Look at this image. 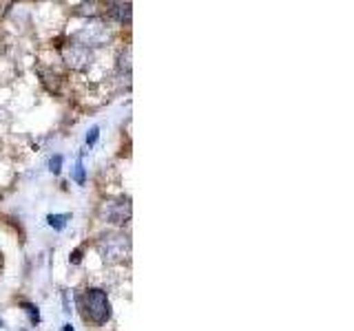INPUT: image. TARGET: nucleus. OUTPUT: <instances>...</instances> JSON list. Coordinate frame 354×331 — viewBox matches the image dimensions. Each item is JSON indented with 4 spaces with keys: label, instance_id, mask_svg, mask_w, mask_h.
Segmentation results:
<instances>
[{
    "label": "nucleus",
    "instance_id": "f257e3e1",
    "mask_svg": "<svg viewBox=\"0 0 354 331\" xmlns=\"http://www.w3.org/2000/svg\"><path fill=\"white\" fill-rule=\"evenodd\" d=\"M80 303L84 309V318H88L95 325H106V320L111 318V303L104 290L91 287V290H86L82 294Z\"/></svg>",
    "mask_w": 354,
    "mask_h": 331
},
{
    "label": "nucleus",
    "instance_id": "f03ea898",
    "mask_svg": "<svg viewBox=\"0 0 354 331\" xmlns=\"http://www.w3.org/2000/svg\"><path fill=\"white\" fill-rule=\"evenodd\" d=\"M131 250V241L124 234H118V232H109L102 234L97 241V252L106 263H120L127 257Z\"/></svg>",
    "mask_w": 354,
    "mask_h": 331
},
{
    "label": "nucleus",
    "instance_id": "7ed1b4c3",
    "mask_svg": "<svg viewBox=\"0 0 354 331\" xmlns=\"http://www.w3.org/2000/svg\"><path fill=\"white\" fill-rule=\"evenodd\" d=\"M109 38H111V31L104 25H100V22H91V25L82 27L73 36V40L80 44V47H86V49L88 47H102Z\"/></svg>",
    "mask_w": 354,
    "mask_h": 331
},
{
    "label": "nucleus",
    "instance_id": "20e7f679",
    "mask_svg": "<svg viewBox=\"0 0 354 331\" xmlns=\"http://www.w3.org/2000/svg\"><path fill=\"white\" fill-rule=\"evenodd\" d=\"M62 55H64V62L71 66V69H86L88 64H91V60H93V55H91V51H88L86 47H80V44H71V47H66L64 51H62Z\"/></svg>",
    "mask_w": 354,
    "mask_h": 331
},
{
    "label": "nucleus",
    "instance_id": "39448f33",
    "mask_svg": "<svg viewBox=\"0 0 354 331\" xmlns=\"http://www.w3.org/2000/svg\"><path fill=\"white\" fill-rule=\"evenodd\" d=\"M129 217H131L129 199H118V201H109L104 205V219L109 221V223L122 225V223H127Z\"/></svg>",
    "mask_w": 354,
    "mask_h": 331
},
{
    "label": "nucleus",
    "instance_id": "423d86ee",
    "mask_svg": "<svg viewBox=\"0 0 354 331\" xmlns=\"http://www.w3.org/2000/svg\"><path fill=\"white\" fill-rule=\"evenodd\" d=\"M131 3H109V14L118 22H131Z\"/></svg>",
    "mask_w": 354,
    "mask_h": 331
},
{
    "label": "nucleus",
    "instance_id": "0eeeda50",
    "mask_svg": "<svg viewBox=\"0 0 354 331\" xmlns=\"http://www.w3.org/2000/svg\"><path fill=\"white\" fill-rule=\"evenodd\" d=\"M66 221H69V214H49L47 217V223L53 230H64L66 228Z\"/></svg>",
    "mask_w": 354,
    "mask_h": 331
},
{
    "label": "nucleus",
    "instance_id": "6e6552de",
    "mask_svg": "<svg viewBox=\"0 0 354 331\" xmlns=\"http://www.w3.org/2000/svg\"><path fill=\"white\" fill-rule=\"evenodd\" d=\"M22 309L27 312V316H29V320H31V325H38V323H40V312H38V307H36V305L22 303Z\"/></svg>",
    "mask_w": 354,
    "mask_h": 331
},
{
    "label": "nucleus",
    "instance_id": "1a4fd4ad",
    "mask_svg": "<svg viewBox=\"0 0 354 331\" xmlns=\"http://www.w3.org/2000/svg\"><path fill=\"white\" fill-rule=\"evenodd\" d=\"M84 179H86V177H84V163H82V159H77L75 168H73V181L82 185Z\"/></svg>",
    "mask_w": 354,
    "mask_h": 331
},
{
    "label": "nucleus",
    "instance_id": "9d476101",
    "mask_svg": "<svg viewBox=\"0 0 354 331\" xmlns=\"http://www.w3.org/2000/svg\"><path fill=\"white\" fill-rule=\"evenodd\" d=\"M62 161H64L62 154H53V157L49 159V170H51L53 174H58V172L62 170Z\"/></svg>",
    "mask_w": 354,
    "mask_h": 331
},
{
    "label": "nucleus",
    "instance_id": "9b49d317",
    "mask_svg": "<svg viewBox=\"0 0 354 331\" xmlns=\"http://www.w3.org/2000/svg\"><path fill=\"white\" fill-rule=\"evenodd\" d=\"M62 307H64V309H62L64 314H71V312H73V309H71V307H73V301H71V292H69V290H64V292H62Z\"/></svg>",
    "mask_w": 354,
    "mask_h": 331
},
{
    "label": "nucleus",
    "instance_id": "f8f14e48",
    "mask_svg": "<svg viewBox=\"0 0 354 331\" xmlns=\"http://www.w3.org/2000/svg\"><path fill=\"white\" fill-rule=\"evenodd\" d=\"M127 69V75L131 73V51L127 49V53H122V58H120V71H124Z\"/></svg>",
    "mask_w": 354,
    "mask_h": 331
},
{
    "label": "nucleus",
    "instance_id": "ddd939ff",
    "mask_svg": "<svg viewBox=\"0 0 354 331\" xmlns=\"http://www.w3.org/2000/svg\"><path fill=\"white\" fill-rule=\"evenodd\" d=\"M97 139H100V126H93L91 130L86 132V146H93Z\"/></svg>",
    "mask_w": 354,
    "mask_h": 331
},
{
    "label": "nucleus",
    "instance_id": "4468645a",
    "mask_svg": "<svg viewBox=\"0 0 354 331\" xmlns=\"http://www.w3.org/2000/svg\"><path fill=\"white\" fill-rule=\"evenodd\" d=\"M69 261H71L73 265H77V263L82 261V252H80V250H75V252L71 254V259H69Z\"/></svg>",
    "mask_w": 354,
    "mask_h": 331
},
{
    "label": "nucleus",
    "instance_id": "2eb2a0df",
    "mask_svg": "<svg viewBox=\"0 0 354 331\" xmlns=\"http://www.w3.org/2000/svg\"><path fill=\"white\" fill-rule=\"evenodd\" d=\"M62 331H73V327H71V325H64V327H62Z\"/></svg>",
    "mask_w": 354,
    "mask_h": 331
},
{
    "label": "nucleus",
    "instance_id": "dca6fc26",
    "mask_svg": "<svg viewBox=\"0 0 354 331\" xmlns=\"http://www.w3.org/2000/svg\"><path fill=\"white\" fill-rule=\"evenodd\" d=\"M0 327H3V320H0Z\"/></svg>",
    "mask_w": 354,
    "mask_h": 331
}]
</instances>
